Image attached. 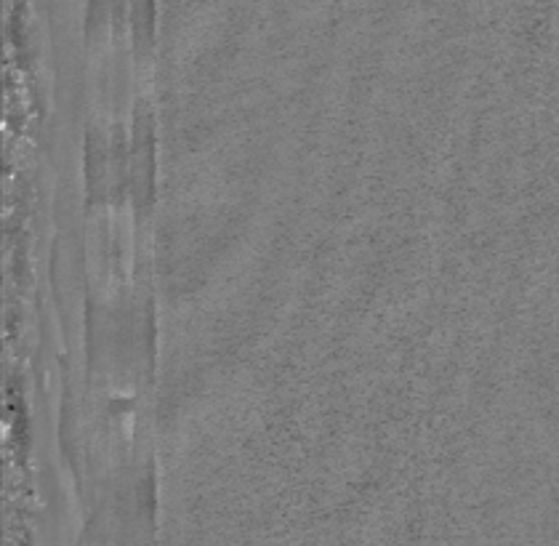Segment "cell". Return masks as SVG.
Returning a JSON list of instances; mask_svg holds the SVG:
<instances>
[{"mask_svg": "<svg viewBox=\"0 0 559 546\" xmlns=\"http://www.w3.org/2000/svg\"><path fill=\"white\" fill-rule=\"evenodd\" d=\"M131 5H133V22H136L139 27H150L155 0H131Z\"/></svg>", "mask_w": 559, "mask_h": 546, "instance_id": "obj_1", "label": "cell"}]
</instances>
